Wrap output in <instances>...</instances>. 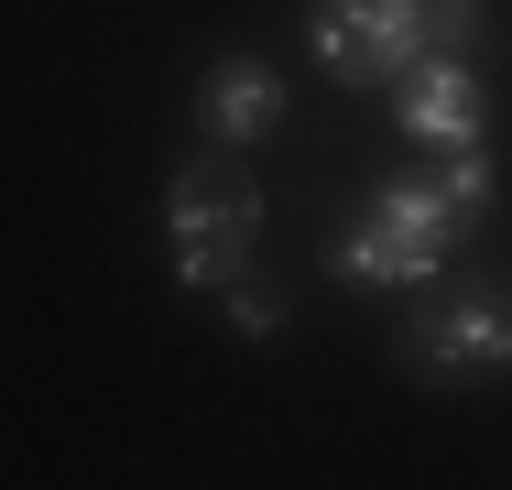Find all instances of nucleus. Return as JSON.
<instances>
[{"mask_svg":"<svg viewBox=\"0 0 512 490\" xmlns=\"http://www.w3.org/2000/svg\"><path fill=\"white\" fill-rule=\"evenodd\" d=\"M164 229H175V273H186V284H229V273H251V240H262V186L229 164V142L164 175Z\"/></svg>","mask_w":512,"mask_h":490,"instance_id":"obj_1","label":"nucleus"},{"mask_svg":"<svg viewBox=\"0 0 512 490\" xmlns=\"http://www.w3.org/2000/svg\"><path fill=\"white\" fill-rule=\"evenodd\" d=\"M469 229H480V218L436 186V175H393V186L371 196V218L338 240V273H349V284H425Z\"/></svg>","mask_w":512,"mask_h":490,"instance_id":"obj_2","label":"nucleus"},{"mask_svg":"<svg viewBox=\"0 0 512 490\" xmlns=\"http://www.w3.org/2000/svg\"><path fill=\"white\" fill-rule=\"evenodd\" d=\"M306 33H316V55H327V77L393 88L414 55H425V0H316Z\"/></svg>","mask_w":512,"mask_h":490,"instance_id":"obj_3","label":"nucleus"},{"mask_svg":"<svg viewBox=\"0 0 512 490\" xmlns=\"http://www.w3.org/2000/svg\"><path fill=\"white\" fill-rule=\"evenodd\" d=\"M404 360L425 382H480V371H502L512 360V294H447L404 338Z\"/></svg>","mask_w":512,"mask_h":490,"instance_id":"obj_4","label":"nucleus"},{"mask_svg":"<svg viewBox=\"0 0 512 490\" xmlns=\"http://www.w3.org/2000/svg\"><path fill=\"white\" fill-rule=\"evenodd\" d=\"M393 120H404L425 153H458V142H480V77H469V55L458 44H425L404 77H393Z\"/></svg>","mask_w":512,"mask_h":490,"instance_id":"obj_5","label":"nucleus"},{"mask_svg":"<svg viewBox=\"0 0 512 490\" xmlns=\"http://www.w3.org/2000/svg\"><path fill=\"white\" fill-rule=\"evenodd\" d=\"M197 120L229 153H240V142H273V131H284V77H273L262 55H218L207 88H197Z\"/></svg>","mask_w":512,"mask_h":490,"instance_id":"obj_6","label":"nucleus"},{"mask_svg":"<svg viewBox=\"0 0 512 490\" xmlns=\"http://www.w3.org/2000/svg\"><path fill=\"white\" fill-rule=\"evenodd\" d=\"M218 305H229V327H240V338H273V327H284V294L262 284V273H229Z\"/></svg>","mask_w":512,"mask_h":490,"instance_id":"obj_7","label":"nucleus"},{"mask_svg":"<svg viewBox=\"0 0 512 490\" xmlns=\"http://www.w3.org/2000/svg\"><path fill=\"white\" fill-rule=\"evenodd\" d=\"M480 33V0H425V44H469Z\"/></svg>","mask_w":512,"mask_h":490,"instance_id":"obj_8","label":"nucleus"}]
</instances>
